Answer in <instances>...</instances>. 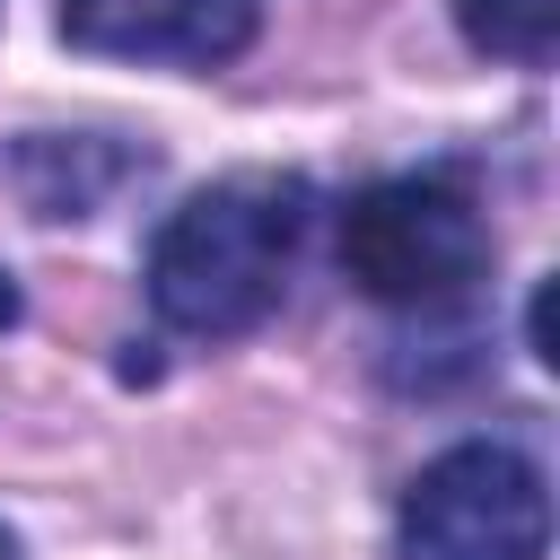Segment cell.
Here are the masks:
<instances>
[{
  "label": "cell",
  "instance_id": "cell-1",
  "mask_svg": "<svg viewBox=\"0 0 560 560\" xmlns=\"http://www.w3.org/2000/svg\"><path fill=\"white\" fill-rule=\"evenodd\" d=\"M306 219H315V184L280 175V166H245V175H219V184L184 192L158 219L149 262H140L149 315L166 332H184V341L262 332L280 315V298H289Z\"/></svg>",
  "mask_w": 560,
  "mask_h": 560
},
{
  "label": "cell",
  "instance_id": "cell-2",
  "mask_svg": "<svg viewBox=\"0 0 560 560\" xmlns=\"http://www.w3.org/2000/svg\"><path fill=\"white\" fill-rule=\"evenodd\" d=\"M341 280L368 298V306H394V315H455L490 262H499V228L490 210L472 201V184H455L446 166H420V175H376L341 201Z\"/></svg>",
  "mask_w": 560,
  "mask_h": 560
},
{
  "label": "cell",
  "instance_id": "cell-3",
  "mask_svg": "<svg viewBox=\"0 0 560 560\" xmlns=\"http://www.w3.org/2000/svg\"><path fill=\"white\" fill-rule=\"evenodd\" d=\"M394 560H551V481L516 438L438 446L394 508Z\"/></svg>",
  "mask_w": 560,
  "mask_h": 560
},
{
  "label": "cell",
  "instance_id": "cell-4",
  "mask_svg": "<svg viewBox=\"0 0 560 560\" xmlns=\"http://www.w3.org/2000/svg\"><path fill=\"white\" fill-rule=\"evenodd\" d=\"M61 44L140 70H228L262 35V0H61Z\"/></svg>",
  "mask_w": 560,
  "mask_h": 560
},
{
  "label": "cell",
  "instance_id": "cell-5",
  "mask_svg": "<svg viewBox=\"0 0 560 560\" xmlns=\"http://www.w3.org/2000/svg\"><path fill=\"white\" fill-rule=\"evenodd\" d=\"M0 175H9V192H18L26 219L70 228V219L114 210L131 184H149L158 175V149L122 140V131H18L0 149Z\"/></svg>",
  "mask_w": 560,
  "mask_h": 560
},
{
  "label": "cell",
  "instance_id": "cell-6",
  "mask_svg": "<svg viewBox=\"0 0 560 560\" xmlns=\"http://www.w3.org/2000/svg\"><path fill=\"white\" fill-rule=\"evenodd\" d=\"M455 35L490 61L542 70L560 52V0H455Z\"/></svg>",
  "mask_w": 560,
  "mask_h": 560
},
{
  "label": "cell",
  "instance_id": "cell-7",
  "mask_svg": "<svg viewBox=\"0 0 560 560\" xmlns=\"http://www.w3.org/2000/svg\"><path fill=\"white\" fill-rule=\"evenodd\" d=\"M525 350H534L542 368L560 359V350H551V280H542V289H534V306H525Z\"/></svg>",
  "mask_w": 560,
  "mask_h": 560
},
{
  "label": "cell",
  "instance_id": "cell-8",
  "mask_svg": "<svg viewBox=\"0 0 560 560\" xmlns=\"http://www.w3.org/2000/svg\"><path fill=\"white\" fill-rule=\"evenodd\" d=\"M0 560H18V534H9V525H0Z\"/></svg>",
  "mask_w": 560,
  "mask_h": 560
}]
</instances>
